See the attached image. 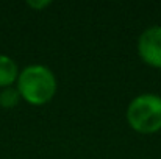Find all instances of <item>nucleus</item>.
I'll return each mask as SVG.
<instances>
[{
	"mask_svg": "<svg viewBox=\"0 0 161 159\" xmlns=\"http://www.w3.org/2000/svg\"><path fill=\"white\" fill-rule=\"evenodd\" d=\"M138 53L146 64L161 69V25L149 27L141 33L138 39Z\"/></svg>",
	"mask_w": 161,
	"mask_h": 159,
	"instance_id": "7ed1b4c3",
	"label": "nucleus"
},
{
	"mask_svg": "<svg viewBox=\"0 0 161 159\" xmlns=\"http://www.w3.org/2000/svg\"><path fill=\"white\" fill-rule=\"evenodd\" d=\"M20 100L22 98H20V94H19L17 87L9 86V87H3L0 91V106L2 108H6V109L14 108V106L19 105Z\"/></svg>",
	"mask_w": 161,
	"mask_h": 159,
	"instance_id": "39448f33",
	"label": "nucleus"
},
{
	"mask_svg": "<svg viewBox=\"0 0 161 159\" xmlns=\"http://www.w3.org/2000/svg\"><path fill=\"white\" fill-rule=\"evenodd\" d=\"M127 122L131 130L141 134H153L161 130V97L141 94L127 108Z\"/></svg>",
	"mask_w": 161,
	"mask_h": 159,
	"instance_id": "f03ea898",
	"label": "nucleus"
},
{
	"mask_svg": "<svg viewBox=\"0 0 161 159\" xmlns=\"http://www.w3.org/2000/svg\"><path fill=\"white\" fill-rule=\"evenodd\" d=\"M49 5H50L49 0H42V2H36V0L31 2V0H30V2H28V6H31L33 9H42V8H46V6H49Z\"/></svg>",
	"mask_w": 161,
	"mask_h": 159,
	"instance_id": "423d86ee",
	"label": "nucleus"
},
{
	"mask_svg": "<svg viewBox=\"0 0 161 159\" xmlns=\"http://www.w3.org/2000/svg\"><path fill=\"white\" fill-rule=\"evenodd\" d=\"M19 67L13 58L8 55H0V87H9L17 81Z\"/></svg>",
	"mask_w": 161,
	"mask_h": 159,
	"instance_id": "20e7f679",
	"label": "nucleus"
},
{
	"mask_svg": "<svg viewBox=\"0 0 161 159\" xmlns=\"http://www.w3.org/2000/svg\"><path fill=\"white\" fill-rule=\"evenodd\" d=\"M17 91L20 98L33 106L47 105L56 94V78L53 72L42 64L24 67L17 77Z\"/></svg>",
	"mask_w": 161,
	"mask_h": 159,
	"instance_id": "f257e3e1",
	"label": "nucleus"
}]
</instances>
